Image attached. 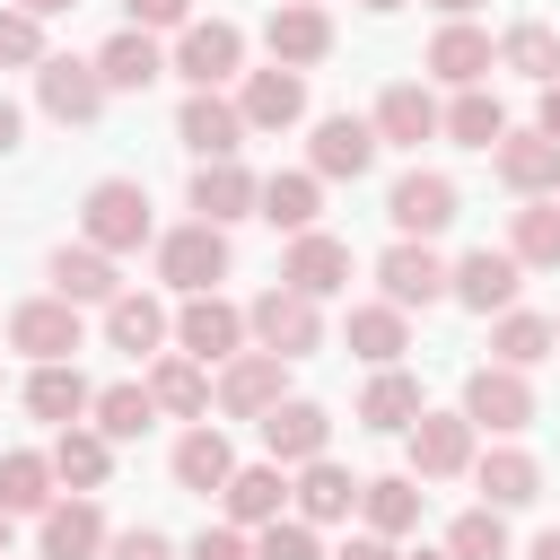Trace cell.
Returning a JSON list of instances; mask_svg holds the SVG:
<instances>
[{"mask_svg": "<svg viewBox=\"0 0 560 560\" xmlns=\"http://www.w3.org/2000/svg\"><path fill=\"white\" fill-rule=\"evenodd\" d=\"M79 228H88V245H96V254H140V245H149V184H131V175L88 184Z\"/></svg>", "mask_w": 560, "mask_h": 560, "instance_id": "cell-1", "label": "cell"}, {"mask_svg": "<svg viewBox=\"0 0 560 560\" xmlns=\"http://www.w3.org/2000/svg\"><path fill=\"white\" fill-rule=\"evenodd\" d=\"M158 280H166V289H184V298L219 289V280H228V228H210V219L166 228V236H158Z\"/></svg>", "mask_w": 560, "mask_h": 560, "instance_id": "cell-2", "label": "cell"}, {"mask_svg": "<svg viewBox=\"0 0 560 560\" xmlns=\"http://www.w3.org/2000/svg\"><path fill=\"white\" fill-rule=\"evenodd\" d=\"M245 332L271 350V359H306L315 341H324V315H315V298H298V289H262L254 306H245Z\"/></svg>", "mask_w": 560, "mask_h": 560, "instance_id": "cell-3", "label": "cell"}, {"mask_svg": "<svg viewBox=\"0 0 560 560\" xmlns=\"http://www.w3.org/2000/svg\"><path fill=\"white\" fill-rule=\"evenodd\" d=\"M516 289H525V262L508 245H472L464 262H446V298H464L472 315H508Z\"/></svg>", "mask_w": 560, "mask_h": 560, "instance_id": "cell-4", "label": "cell"}, {"mask_svg": "<svg viewBox=\"0 0 560 560\" xmlns=\"http://www.w3.org/2000/svg\"><path fill=\"white\" fill-rule=\"evenodd\" d=\"M464 420L472 429H490V438H516L525 420H534V385H525V368H472L464 376Z\"/></svg>", "mask_w": 560, "mask_h": 560, "instance_id": "cell-5", "label": "cell"}, {"mask_svg": "<svg viewBox=\"0 0 560 560\" xmlns=\"http://www.w3.org/2000/svg\"><path fill=\"white\" fill-rule=\"evenodd\" d=\"M175 341H184V359H201V368L219 359V368H228V359L245 350V306H228L219 289H201V298H184V315H175Z\"/></svg>", "mask_w": 560, "mask_h": 560, "instance_id": "cell-6", "label": "cell"}, {"mask_svg": "<svg viewBox=\"0 0 560 560\" xmlns=\"http://www.w3.org/2000/svg\"><path fill=\"white\" fill-rule=\"evenodd\" d=\"M271 402H289V359L236 350V359L219 368V411H228V420H262Z\"/></svg>", "mask_w": 560, "mask_h": 560, "instance_id": "cell-7", "label": "cell"}, {"mask_svg": "<svg viewBox=\"0 0 560 560\" xmlns=\"http://www.w3.org/2000/svg\"><path fill=\"white\" fill-rule=\"evenodd\" d=\"M402 438H411V481H455V472H472V420H464V411H420Z\"/></svg>", "mask_w": 560, "mask_h": 560, "instance_id": "cell-8", "label": "cell"}, {"mask_svg": "<svg viewBox=\"0 0 560 560\" xmlns=\"http://www.w3.org/2000/svg\"><path fill=\"white\" fill-rule=\"evenodd\" d=\"M35 96H44L52 122H96V114H105L96 61H70V52H44V61H35Z\"/></svg>", "mask_w": 560, "mask_h": 560, "instance_id": "cell-9", "label": "cell"}, {"mask_svg": "<svg viewBox=\"0 0 560 560\" xmlns=\"http://www.w3.org/2000/svg\"><path fill=\"white\" fill-rule=\"evenodd\" d=\"M175 140H184L201 166H219V158H236V149H245V114H236L219 88H192V96H184V114H175Z\"/></svg>", "mask_w": 560, "mask_h": 560, "instance_id": "cell-10", "label": "cell"}, {"mask_svg": "<svg viewBox=\"0 0 560 560\" xmlns=\"http://www.w3.org/2000/svg\"><path fill=\"white\" fill-rule=\"evenodd\" d=\"M368 166H376V131H368L359 114H324L315 140H306V175H315V184H341V175L359 184Z\"/></svg>", "mask_w": 560, "mask_h": 560, "instance_id": "cell-11", "label": "cell"}, {"mask_svg": "<svg viewBox=\"0 0 560 560\" xmlns=\"http://www.w3.org/2000/svg\"><path fill=\"white\" fill-rule=\"evenodd\" d=\"M262 44H271V61H280V70H298V79H306V70L332 52V18H324V9H306V0H280V9L262 18Z\"/></svg>", "mask_w": 560, "mask_h": 560, "instance_id": "cell-12", "label": "cell"}, {"mask_svg": "<svg viewBox=\"0 0 560 560\" xmlns=\"http://www.w3.org/2000/svg\"><path fill=\"white\" fill-rule=\"evenodd\" d=\"M236 61H245V35H236L228 18H192V26L175 35V61H166V70H184L192 88H219V79H236Z\"/></svg>", "mask_w": 560, "mask_h": 560, "instance_id": "cell-13", "label": "cell"}, {"mask_svg": "<svg viewBox=\"0 0 560 560\" xmlns=\"http://www.w3.org/2000/svg\"><path fill=\"white\" fill-rule=\"evenodd\" d=\"M9 350H26L35 368H44V359H70V350H79V306H70V298H26V306H9Z\"/></svg>", "mask_w": 560, "mask_h": 560, "instance_id": "cell-14", "label": "cell"}, {"mask_svg": "<svg viewBox=\"0 0 560 560\" xmlns=\"http://www.w3.org/2000/svg\"><path fill=\"white\" fill-rule=\"evenodd\" d=\"M376 280H385V306H438L446 298V262L420 245V236H402V245H385V262H376Z\"/></svg>", "mask_w": 560, "mask_h": 560, "instance_id": "cell-15", "label": "cell"}, {"mask_svg": "<svg viewBox=\"0 0 560 560\" xmlns=\"http://www.w3.org/2000/svg\"><path fill=\"white\" fill-rule=\"evenodd\" d=\"M385 219H394L402 236H420V245H429V236L455 219V184H446V175H429V166H411V175L385 192Z\"/></svg>", "mask_w": 560, "mask_h": 560, "instance_id": "cell-16", "label": "cell"}, {"mask_svg": "<svg viewBox=\"0 0 560 560\" xmlns=\"http://www.w3.org/2000/svg\"><path fill=\"white\" fill-rule=\"evenodd\" d=\"M44 280H52V298H70V306H114V298H122L114 254H96V245H52Z\"/></svg>", "mask_w": 560, "mask_h": 560, "instance_id": "cell-17", "label": "cell"}, {"mask_svg": "<svg viewBox=\"0 0 560 560\" xmlns=\"http://www.w3.org/2000/svg\"><path fill=\"white\" fill-rule=\"evenodd\" d=\"M96 79H105V96H140V88H158V79H166V52H158V35H140V26L105 35V52H96Z\"/></svg>", "mask_w": 560, "mask_h": 560, "instance_id": "cell-18", "label": "cell"}, {"mask_svg": "<svg viewBox=\"0 0 560 560\" xmlns=\"http://www.w3.org/2000/svg\"><path fill=\"white\" fill-rule=\"evenodd\" d=\"M236 114H245V131H289L298 114H306V79L298 70H245V96H236Z\"/></svg>", "mask_w": 560, "mask_h": 560, "instance_id": "cell-19", "label": "cell"}, {"mask_svg": "<svg viewBox=\"0 0 560 560\" xmlns=\"http://www.w3.org/2000/svg\"><path fill=\"white\" fill-rule=\"evenodd\" d=\"M341 280H350V245L324 236V228H306L289 245V262H280V289H298V298H332Z\"/></svg>", "mask_w": 560, "mask_h": 560, "instance_id": "cell-20", "label": "cell"}, {"mask_svg": "<svg viewBox=\"0 0 560 560\" xmlns=\"http://www.w3.org/2000/svg\"><path fill=\"white\" fill-rule=\"evenodd\" d=\"M324 438H332V420H324V402H271L262 411V446H271V464H315L324 455Z\"/></svg>", "mask_w": 560, "mask_h": 560, "instance_id": "cell-21", "label": "cell"}, {"mask_svg": "<svg viewBox=\"0 0 560 560\" xmlns=\"http://www.w3.org/2000/svg\"><path fill=\"white\" fill-rule=\"evenodd\" d=\"M490 158H499V184H508V192H525V201L560 192V140H542V131H508Z\"/></svg>", "mask_w": 560, "mask_h": 560, "instance_id": "cell-22", "label": "cell"}, {"mask_svg": "<svg viewBox=\"0 0 560 560\" xmlns=\"http://www.w3.org/2000/svg\"><path fill=\"white\" fill-rule=\"evenodd\" d=\"M35 551H44V560H96V551H105V516H96V499H61V508H44Z\"/></svg>", "mask_w": 560, "mask_h": 560, "instance_id": "cell-23", "label": "cell"}, {"mask_svg": "<svg viewBox=\"0 0 560 560\" xmlns=\"http://www.w3.org/2000/svg\"><path fill=\"white\" fill-rule=\"evenodd\" d=\"M376 140H394V149H420L429 131H438V96L420 88V79H394L385 96H376V122H368Z\"/></svg>", "mask_w": 560, "mask_h": 560, "instance_id": "cell-24", "label": "cell"}, {"mask_svg": "<svg viewBox=\"0 0 560 560\" xmlns=\"http://www.w3.org/2000/svg\"><path fill=\"white\" fill-rule=\"evenodd\" d=\"M88 402H96V385H88L70 359H44V368L26 376V411H35V420H52V429H79V411H88Z\"/></svg>", "mask_w": 560, "mask_h": 560, "instance_id": "cell-25", "label": "cell"}, {"mask_svg": "<svg viewBox=\"0 0 560 560\" xmlns=\"http://www.w3.org/2000/svg\"><path fill=\"white\" fill-rule=\"evenodd\" d=\"M420 411H429L420 402V376H402V368H376L368 394H359V429H376V438H402Z\"/></svg>", "mask_w": 560, "mask_h": 560, "instance_id": "cell-26", "label": "cell"}, {"mask_svg": "<svg viewBox=\"0 0 560 560\" xmlns=\"http://www.w3.org/2000/svg\"><path fill=\"white\" fill-rule=\"evenodd\" d=\"M472 481H481V508H534V499H542V464H534L525 446H490V455L472 464Z\"/></svg>", "mask_w": 560, "mask_h": 560, "instance_id": "cell-27", "label": "cell"}, {"mask_svg": "<svg viewBox=\"0 0 560 560\" xmlns=\"http://www.w3.org/2000/svg\"><path fill=\"white\" fill-rule=\"evenodd\" d=\"M499 52H490V35L481 26H464V18H446L438 26V44H429V79H446V88H481V70H490Z\"/></svg>", "mask_w": 560, "mask_h": 560, "instance_id": "cell-28", "label": "cell"}, {"mask_svg": "<svg viewBox=\"0 0 560 560\" xmlns=\"http://www.w3.org/2000/svg\"><path fill=\"white\" fill-rule=\"evenodd\" d=\"M254 192H262V184H254V175H245L236 158H219V166H192V210H201L210 228L245 219V210H254Z\"/></svg>", "mask_w": 560, "mask_h": 560, "instance_id": "cell-29", "label": "cell"}, {"mask_svg": "<svg viewBox=\"0 0 560 560\" xmlns=\"http://www.w3.org/2000/svg\"><path fill=\"white\" fill-rule=\"evenodd\" d=\"M228 472H236V446H228L210 420L175 438V481H184V490H201V499H210V490H228Z\"/></svg>", "mask_w": 560, "mask_h": 560, "instance_id": "cell-30", "label": "cell"}, {"mask_svg": "<svg viewBox=\"0 0 560 560\" xmlns=\"http://www.w3.org/2000/svg\"><path fill=\"white\" fill-rule=\"evenodd\" d=\"M420 499H429V490H420L411 472H385V481H359V516H368V534H385V542L420 525Z\"/></svg>", "mask_w": 560, "mask_h": 560, "instance_id": "cell-31", "label": "cell"}, {"mask_svg": "<svg viewBox=\"0 0 560 560\" xmlns=\"http://www.w3.org/2000/svg\"><path fill=\"white\" fill-rule=\"evenodd\" d=\"M44 508H52V455L9 446L0 455V516H44Z\"/></svg>", "mask_w": 560, "mask_h": 560, "instance_id": "cell-32", "label": "cell"}, {"mask_svg": "<svg viewBox=\"0 0 560 560\" xmlns=\"http://www.w3.org/2000/svg\"><path fill=\"white\" fill-rule=\"evenodd\" d=\"M315 210H324V184H315L306 166H298V175H271V184L254 192V219H271V228H289V236H306Z\"/></svg>", "mask_w": 560, "mask_h": 560, "instance_id": "cell-33", "label": "cell"}, {"mask_svg": "<svg viewBox=\"0 0 560 560\" xmlns=\"http://www.w3.org/2000/svg\"><path fill=\"white\" fill-rule=\"evenodd\" d=\"M149 402H158V411H175V420H201V411H210V368H201V359H184V350H175V359H158V368H149Z\"/></svg>", "mask_w": 560, "mask_h": 560, "instance_id": "cell-34", "label": "cell"}, {"mask_svg": "<svg viewBox=\"0 0 560 560\" xmlns=\"http://www.w3.org/2000/svg\"><path fill=\"white\" fill-rule=\"evenodd\" d=\"M289 499H298V516H306V525H332V516H350V508H359V481H350L341 464H324V455H315V464H298V490H289Z\"/></svg>", "mask_w": 560, "mask_h": 560, "instance_id": "cell-35", "label": "cell"}, {"mask_svg": "<svg viewBox=\"0 0 560 560\" xmlns=\"http://www.w3.org/2000/svg\"><path fill=\"white\" fill-rule=\"evenodd\" d=\"M219 499H228V525H271L280 499H289V481H280V464H236Z\"/></svg>", "mask_w": 560, "mask_h": 560, "instance_id": "cell-36", "label": "cell"}, {"mask_svg": "<svg viewBox=\"0 0 560 560\" xmlns=\"http://www.w3.org/2000/svg\"><path fill=\"white\" fill-rule=\"evenodd\" d=\"M438 131L464 140V149H499V140H508V105H499L490 88H464V96L438 114Z\"/></svg>", "mask_w": 560, "mask_h": 560, "instance_id": "cell-37", "label": "cell"}, {"mask_svg": "<svg viewBox=\"0 0 560 560\" xmlns=\"http://www.w3.org/2000/svg\"><path fill=\"white\" fill-rule=\"evenodd\" d=\"M105 341H114V350H131V359H149V350L166 341V306H158V298H140V289H122V298L105 306Z\"/></svg>", "mask_w": 560, "mask_h": 560, "instance_id": "cell-38", "label": "cell"}, {"mask_svg": "<svg viewBox=\"0 0 560 560\" xmlns=\"http://www.w3.org/2000/svg\"><path fill=\"white\" fill-rule=\"evenodd\" d=\"M105 472H114V446H105L96 429H61V438H52V481H70V490L88 499V490H105Z\"/></svg>", "mask_w": 560, "mask_h": 560, "instance_id": "cell-39", "label": "cell"}, {"mask_svg": "<svg viewBox=\"0 0 560 560\" xmlns=\"http://www.w3.org/2000/svg\"><path fill=\"white\" fill-rule=\"evenodd\" d=\"M508 254H516L525 271H560V201H525V210L508 219Z\"/></svg>", "mask_w": 560, "mask_h": 560, "instance_id": "cell-40", "label": "cell"}, {"mask_svg": "<svg viewBox=\"0 0 560 560\" xmlns=\"http://www.w3.org/2000/svg\"><path fill=\"white\" fill-rule=\"evenodd\" d=\"M350 350H359L368 368H394V359L411 350V324H402V306H350Z\"/></svg>", "mask_w": 560, "mask_h": 560, "instance_id": "cell-41", "label": "cell"}, {"mask_svg": "<svg viewBox=\"0 0 560 560\" xmlns=\"http://www.w3.org/2000/svg\"><path fill=\"white\" fill-rule=\"evenodd\" d=\"M499 61H508L516 79H534V88H551V79H560V35L525 18V26H508V35H499Z\"/></svg>", "mask_w": 560, "mask_h": 560, "instance_id": "cell-42", "label": "cell"}, {"mask_svg": "<svg viewBox=\"0 0 560 560\" xmlns=\"http://www.w3.org/2000/svg\"><path fill=\"white\" fill-rule=\"evenodd\" d=\"M88 411H96V438H105V446H122V438H149V420H158L149 385H105Z\"/></svg>", "mask_w": 560, "mask_h": 560, "instance_id": "cell-43", "label": "cell"}, {"mask_svg": "<svg viewBox=\"0 0 560 560\" xmlns=\"http://www.w3.org/2000/svg\"><path fill=\"white\" fill-rule=\"evenodd\" d=\"M551 350H560V341H551V315H516V306H508L499 332H490V359H499V368H534V359H551Z\"/></svg>", "mask_w": 560, "mask_h": 560, "instance_id": "cell-44", "label": "cell"}, {"mask_svg": "<svg viewBox=\"0 0 560 560\" xmlns=\"http://www.w3.org/2000/svg\"><path fill=\"white\" fill-rule=\"evenodd\" d=\"M446 560H508V525H499V508H464V516L446 525Z\"/></svg>", "mask_w": 560, "mask_h": 560, "instance_id": "cell-45", "label": "cell"}, {"mask_svg": "<svg viewBox=\"0 0 560 560\" xmlns=\"http://www.w3.org/2000/svg\"><path fill=\"white\" fill-rule=\"evenodd\" d=\"M254 560H324V542L306 516H271V525H254Z\"/></svg>", "mask_w": 560, "mask_h": 560, "instance_id": "cell-46", "label": "cell"}, {"mask_svg": "<svg viewBox=\"0 0 560 560\" xmlns=\"http://www.w3.org/2000/svg\"><path fill=\"white\" fill-rule=\"evenodd\" d=\"M35 61H44V18L0 9V70H35Z\"/></svg>", "mask_w": 560, "mask_h": 560, "instance_id": "cell-47", "label": "cell"}, {"mask_svg": "<svg viewBox=\"0 0 560 560\" xmlns=\"http://www.w3.org/2000/svg\"><path fill=\"white\" fill-rule=\"evenodd\" d=\"M184 560H254V542H245L236 525H201V534L184 542Z\"/></svg>", "mask_w": 560, "mask_h": 560, "instance_id": "cell-48", "label": "cell"}, {"mask_svg": "<svg viewBox=\"0 0 560 560\" xmlns=\"http://www.w3.org/2000/svg\"><path fill=\"white\" fill-rule=\"evenodd\" d=\"M105 560H175V542L158 525H131V534H105Z\"/></svg>", "mask_w": 560, "mask_h": 560, "instance_id": "cell-49", "label": "cell"}, {"mask_svg": "<svg viewBox=\"0 0 560 560\" xmlns=\"http://www.w3.org/2000/svg\"><path fill=\"white\" fill-rule=\"evenodd\" d=\"M122 9H131V26H140V35H149V26H192V18H184L192 0H122Z\"/></svg>", "mask_w": 560, "mask_h": 560, "instance_id": "cell-50", "label": "cell"}, {"mask_svg": "<svg viewBox=\"0 0 560 560\" xmlns=\"http://www.w3.org/2000/svg\"><path fill=\"white\" fill-rule=\"evenodd\" d=\"M332 560H402V551H394V542H385V534H359V542H341V551H332Z\"/></svg>", "mask_w": 560, "mask_h": 560, "instance_id": "cell-51", "label": "cell"}, {"mask_svg": "<svg viewBox=\"0 0 560 560\" xmlns=\"http://www.w3.org/2000/svg\"><path fill=\"white\" fill-rule=\"evenodd\" d=\"M534 131H542V140H560V79L542 88V105H534Z\"/></svg>", "mask_w": 560, "mask_h": 560, "instance_id": "cell-52", "label": "cell"}, {"mask_svg": "<svg viewBox=\"0 0 560 560\" xmlns=\"http://www.w3.org/2000/svg\"><path fill=\"white\" fill-rule=\"evenodd\" d=\"M18 131H26V114H18V105H9V96H0V158H9V149H18Z\"/></svg>", "mask_w": 560, "mask_h": 560, "instance_id": "cell-53", "label": "cell"}, {"mask_svg": "<svg viewBox=\"0 0 560 560\" xmlns=\"http://www.w3.org/2000/svg\"><path fill=\"white\" fill-rule=\"evenodd\" d=\"M9 9H26V18H61V9H79V0H9Z\"/></svg>", "mask_w": 560, "mask_h": 560, "instance_id": "cell-54", "label": "cell"}, {"mask_svg": "<svg viewBox=\"0 0 560 560\" xmlns=\"http://www.w3.org/2000/svg\"><path fill=\"white\" fill-rule=\"evenodd\" d=\"M525 560H560V525H551V534H534V551H525Z\"/></svg>", "mask_w": 560, "mask_h": 560, "instance_id": "cell-55", "label": "cell"}, {"mask_svg": "<svg viewBox=\"0 0 560 560\" xmlns=\"http://www.w3.org/2000/svg\"><path fill=\"white\" fill-rule=\"evenodd\" d=\"M429 9H446V18H472V9H481V0H429Z\"/></svg>", "mask_w": 560, "mask_h": 560, "instance_id": "cell-56", "label": "cell"}, {"mask_svg": "<svg viewBox=\"0 0 560 560\" xmlns=\"http://www.w3.org/2000/svg\"><path fill=\"white\" fill-rule=\"evenodd\" d=\"M359 9H376V18H394V9H402V0H359Z\"/></svg>", "mask_w": 560, "mask_h": 560, "instance_id": "cell-57", "label": "cell"}, {"mask_svg": "<svg viewBox=\"0 0 560 560\" xmlns=\"http://www.w3.org/2000/svg\"><path fill=\"white\" fill-rule=\"evenodd\" d=\"M0 560H9V516H0Z\"/></svg>", "mask_w": 560, "mask_h": 560, "instance_id": "cell-58", "label": "cell"}, {"mask_svg": "<svg viewBox=\"0 0 560 560\" xmlns=\"http://www.w3.org/2000/svg\"><path fill=\"white\" fill-rule=\"evenodd\" d=\"M411 560H446V551H411Z\"/></svg>", "mask_w": 560, "mask_h": 560, "instance_id": "cell-59", "label": "cell"}, {"mask_svg": "<svg viewBox=\"0 0 560 560\" xmlns=\"http://www.w3.org/2000/svg\"><path fill=\"white\" fill-rule=\"evenodd\" d=\"M551 341H560V324H551Z\"/></svg>", "mask_w": 560, "mask_h": 560, "instance_id": "cell-60", "label": "cell"}, {"mask_svg": "<svg viewBox=\"0 0 560 560\" xmlns=\"http://www.w3.org/2000/svg\"><path fill=\"white\" fill-rule=\"evenodd\" d=\"M306 9H315V0H306Z\"/></svg>", "mask_w": 560, "mask_h": 560, "instance_id": "cell-61", "label": "cell"}]
</instances>
